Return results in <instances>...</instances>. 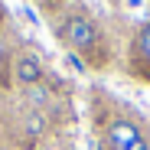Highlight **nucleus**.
<instances>
[{
    "mask_svg": "<svg viewBox=\"0 0 150 150\" xmlns=\"http://www.w3.org/2000/svg\"><path fill=\"white\" fill-rule=\"evenodd\" d=\"M59 39L72 49L75 56H85V62L91 65H105L108 62V46H105V36H101V26L85 16V13H65L59 20Z\"/></svg>",
    "mask_w": 150,
    "mask_h": 150,
    "instance_id": "f257e3e1",
    "label": "nucleus"
},
{
    "mask_svg": "<svg viewBox=\"0 0 150 150\" xmlns=\"http://www.w3.org/2000/svg\"><path fill=\"white\" fill-rule=\"evenodd\" d=\"M137 140H144V131L137 127L134 121H127V117L111 121V127H108V144H111V150H131Z\"/></svg>",
    "mask_w": 150,
    "mask_h": 150,
    "instance_id": "f03ea898",
    "label": "nucleus"
},
{
    "mask_svg": "<svg viewBox=\"0 0 150 150\" xmlns=\"http://www.w3.org/2000/svg\"><path fill=\"white\" fill-rule=\"evenodd\" d=\"M13 79L23 88H36L42 82V62L36 59V52H20L13 59Z\"/></svg>",
    "mask_w": 150,
    "mask_h": 150,
    "instance_id": "7ed1b4c3",
    "label": "nucleus"
},
{
    "mask_svg": "<svg viewBox=\"0 0 150 150\" xmlns=\"http://www.w3.org/2000/svg\"><path fill=\"white\" fill-rule=\"evenodd\" d=\"M131 49H134V56H137V59H147V62H150V23L137 30V36H134V46H131Z\"/></svg>",
    "mask_w": 150,
    "mask_h": 150,
    "instance_id": "20e7f679",
    "label": "nucleus"
},
{
    "mask_svg": "<svg viewBox=\"0 0 150 150\" xmlns=\"http://www.w3.org/2000/svg\"><path fill=\"white\" fill-rule=\"evenodd\" d=\"M36 7H42V10H56L59 7V0H33Z\"/></svg>",
    "mask_w": 150,
    "mask_h": 150,
    "instance_id": "39448f33",
    "label": "nucleus"
},
{
    "mask_svg": "<svg viewBox=\"0 0 150 150\" xmlns=\"http://www.w3.org/2000/svg\"><path fill=\"white\" fill-rule=\"evenodd\" d=\"M65 59L75 65V69H85V59H79V56H75V52H65Z\"/></svg>",
    "mask_w": 150,
    "mask_h": 150,
    "instance_id": "423d86ee",
    "label": "nucleus"
},
{
    "mask_svg": "<svg viewBox=\"0 0 150 150\" xmlns=\"http://www.w3.org/2000/svg\"><path fill=\"white\" fill-rule=\"evenodd\" d=\"M131 150H150V140H147V137H144V140H137V144H134V147H131Z\"/></svg>",
    "mask_w": 150,
    "mask_h": 150,
    "instance_id": "0eeeda50",
    "label": "nucleus"
},
{
    "mask_svg": "<svg viewBox=\"0 0 150 150\" xmlns=\"http://www.w3.org/2000/svg\"><path fill=\"white\" fill-rule=\"evenodd\" d=\"M0 150H4V144H0Z\"/></svg>",
    "mask_w": 150,
    "mask_h": 150,
    "instance_id": "6e6552de",
    "label": "nucleus"
}]
</instances>
